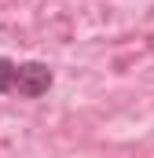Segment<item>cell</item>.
Returning a JSON list of instances; mask_svg holds the SVG:
<instances>
[{"label": "cell", "instance_id": "cell-1", "mask_svg": "<svg viewBox=\"0 0 154 158\" xmlns=\"http://www.w3.org/2000/svg\"><path fill=\"white\" fill-rule=\"evenodd\" d=\"M51 85L48 77V70H40V66H18V77H15V88L22 92V96H40L44 88Z\"/></svg>", "mask_w": 154, "mask_h": 158}]
</instances>
